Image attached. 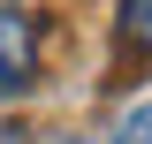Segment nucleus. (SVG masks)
Returning <instances> with one entry per match:
<instances>
[{
    "instance_id": "4",
    "label": "nucleus",
    "mask_w": 152,
    "mask_h": 144,
    "mask_svg": "<svg viewBox=\"0 0 152 144\" xmlns=\"http://www.w3.org/2000/svg\"><path fill=\"white\" fill-rule=\"evenodd\" d=\"M0 144H23V129H8V121H0Z\"/></svg>"
},
{
    "instance_id": "2",
    "label": "nucleus",
    "mask_w": 152,
    "mask_h": 144,
    "mask_svg": "<svg viewBox=\"0 0 152 144\" xmlns=\"http://www.w3.org/2000/svg\"><path fill=\"white\" fill-rule=\"evenodd\" d=\"M122 46L152 53V0H122Z\"/></svg>"
},
{
    "instance_id": "1",
    "label": "nucleus",
    "mask_w": 152,
    "mask_h": 144,
    "mask_svg": "<svg viewBox=\"0 0 152 144\" xmlns=\"http://www.w3.org/2000/svg\"><path fill=\"white\" fill-rule=\"evenodd\" d=\"M38 76V38H31V15H15V8H0V106L8 99H23Z\"/></svg>"
},
{
    "instance_id": "3",
    "label": "nucleus",
    "mask_w": 152,
    "mask_h": 144,
    "mask_svg": "<svg viewBox=\"0 0 152 144\" xmlns=\"http://www.w3.org/2000/svg\"><path fill=\"white\" fill-rule=\"evenodd\" d=\"M122 144H152V99L122 114Z\"/></svg>"
}]
</instances>
